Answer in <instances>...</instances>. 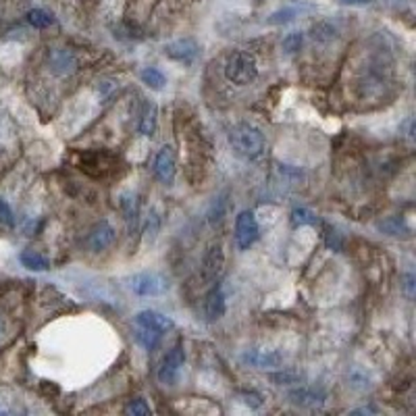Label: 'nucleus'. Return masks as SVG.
Wrapping results in <instances>:
<instances>
[{
	"mask_svg": "<svg viewBox=\"0 0 416 416\" xmlns=\"http://www.w3.org/2000/svg\"><path fill=\"white\" fill-rule=\"evenodd\" d=\"M229 146L235 156L244 160H256L265 152V136L250 123H239L229 131Z\"/></svg>",
	"mask_w": 416,
	"mask_h": 416,
	"instance_id": "nucleus-1",
	"label": "nucleus"
},
{
	"mask_svg": "<svg viewBox=\"0 0 416 416\" xmlns=\"http://www.w3.org/2000/svg\"><path fill=\"white\" fill-rule=\"evenodd\" d=\"M225 77L235 85H248L258 77V63L246 50L231 52L225 61Z\"/></svg>",
	"mask_w": 416,
	"mask_h": 416,
	"instance_id": "nucleus-2",
	"label": "nucleus"
},
{
	"mask_svg": "<svg viewBox=\"0 0 416 416\" xmlns=\"http://www.w3.org/2000/svg\"><path fill=\"white\" fill-rule=\"evenodd\" d=\"M127 285L133 294L144 296V298H152V296L167 294L171 290V279L162 273H156V271H144V273H138V275L129 277Z\"/></svg>",
	"mask_w": 416,
	"mask_h": 416,
	"instance_id": "nucleus-3",
	"label": "nucleus"
},
{
	"mask_svg": "<svg viewBox=\"0 0 416 416\" xmlns=\"http://www.w3.org/2000/svg\"><path fill=\"white\" fill-rule=\"evenodd\" d=\"M184 362H186V352H184L182 343H177V345H173V347L167 352L162 364H160V369H158V381H160L162 385H175L179 375H182Z\"/></svg>",
	"mask_w": 416,
	"mask_h": 416,
	"instance_id": "nucleus-4",
	"label": "nucleus"
},
{
	"mask_svg": "<svg viewBox=\"0 0 416 416\" xmlns=\"http://www.w3.org/2000/svg\"><path fill=\"white\" fill-rule=\"evenodd\" d=\"M258 239V223L252 210H242L235 217V244L239 250H248Z\"/></svg>",
	"mask_w": 416,
	"mask_h": 416,
	"instance_id": "nucleus-5",
	"label": "nucleus"
},
{
	"mask_svg": "<svg viewBox=\"0 0 416 416\" xmlns=\"http://www.w3.org/2000/svg\"><path fill=\"white\" fill-rule=\"evenodd\" d=\"M242 362L246 367L252 369H261V371H268V369H279L283 364V354L277 350H265V347H252L246 350L242 354Z\"/></svg>",
	"mask_w": 416,
	"mask_h": 416,
	"instance_id": "nucleus-6",
	"label": "nucleus"
},
{
	"mask_svg": "<svg viewBox=\"0 0 416 416\" xmlns=\"http://www.w3.org/2000/svg\"><path fill=\"white\" fill-rule=\"evenodd\" d=\"M223 266H225V252H223V244L221 242H213L204 254V261H202V277L204 281L213 283L217 281V277L223 273Z\"/></svg>",
	"mask_w": 416,
	"mask_h": 416,
	"instance_id": "nucleus-7",
	"label": "nucleus"
},
{
	"mask_svg": "<svg viewBox=\"0 0 416 416\" xmlns=\"http://www.w3.org/2000/svg\"><path fill=\"white\" fill-rule=\"evenodd\" d=\"M48 69L59 77L71 76L77 71L76 54L67 48H52L48 52Z\"/></svg>",
	"mask_w": 416,
	"mask_h": 416,
	"instance_id": "nucleus-8",
	"label": "nucleus"
},
{
	"mask_svg": "<svg viewBox=\"0 0 416 416\" xmlns=\"http://www.w3.org/2000/svg\"><path fill=\"white\" fill-rule=\"evenodd\" d=\"M165 54H167L169 59L177 61V63L189 65V63H194L196 57L200 54V46H198L196 40L191 38L175 40V42H171V44L165 46Z\"/></svg>",
	"mask_w": 416,
	"mask_h": 416,
	"instance_id": "nucleus-9",
	"label": "nucleus"
},
{
	"mask_svg": "<svg viewBox=\"0 0 416 416\" xmlns=\"http://www.w3.org/2000/svg\"><path fill=\"white\" fill-rule=\"evenodd\" d=\"M175 152L171 150L169 146L160 148L156 158H154V177L165 184V186H171L173 179H175Z\"/></svg>",
	"mask_w": 416,
	"mask_h": 416,
	"instance_id": "nucleus-10",
	"label": "nucleus"
},
{
	"mask_svg": "<svg viewBox=\"0 0 416 416\" xmlns=\"http://www.w3.org/2000/svg\"><path fill=\"white\" fill-rule=\"evenodd\" d=\"M114 237H117V233H114L113 225L109 221H100L88 233V248H90V252H105L109 246H113Z\"/></svg>",
	"mask_w": 416,
	"mask_h": 416,
	"instance_id": "nucleus-11",
	"label": "nucleus"
},
{
	"mask_svg": "<svg viewBox=\"0 0 416 416\" xmlns=\"http://www.w3.org/2000/svg\"><path fill=\"white\" fill-rule=\"evenodd\" d=\"M225 308H227V302H225L223 287L221 285H215L206 294V298H204V316H206V321H210V323L219 321L225 314Z\"/></svg>",
	"mask_w": 416,
	"mask_h": 416,
	"instance_id": "nucleus-12",
	"label": "nucleus"
},
{
	"mask_svg": "<svg viewBox=\"0 0 416 416\" xmlns=\"http://www.w3.org/2000/svg\"><path fill=\"white\" fill-rule=\"evenodd\" d=\"M133 325H146V327H152V329H158L160 333H169L175 327V323L169 316H165V314H160L156 310H142V312H138L133 316Z\"/></svg>",
	"mask_w": 416,
	"mask_h": 416,
	"instance_id": "nucleus-13",
	"label": "nucleus"
},
{
	"mask_svg": "<svg viewBox=\"0 0 416 416\" xmlns=\"http://www.w3.org/2000/svg\"><path fill=\"white\" fill-rule=\"evenodd\" d=\"M287 400L296 406H302V408H312V406H319L323 404L325 400V393L319 391V389H310V387H298V389H292L287 393Z\"/></svg>",
	"mask_w": 416,
	"mask_h": 416,
	"instance_id": "nucleus-14",
	"label": "nucleus"
},
{
	"mask_svg": "<svg viewBox=\"0 0 416 416\" xmlns=\"http://www.w3.org/2000/svg\"><path fill=\"white\" fill-rule=\"evenodd\" d=\"M156 127H158V109L154 102H146L144 105V111H142V117H140V133L146 136V138H154L156 133Z\"/></svg>",
	"mask_w": 416,
	"mask_h": 416,
	"instance_id": "nucleus-15",
	"label": "nucleus"
},
{
	"mask_svg": "<svg viewBox=\"0 0 416 416\" xmlns=\"http://www.w3.org/2000/svg\"><path fill=\"white\" fill-rule=\"evenodd\" d=\"M133 335H136V341H138L144 350H148V352L156 350V347H158V343H160V340L165 338V333H160L158 329L146 327V325H136Z\"/></svg>",
	"mask_w": 416,
	"mask_h": 416,
	"instance_id": "nucleus-16",
	"label": "nucleus"
},
{
	"mask_svg": "<svg viewBox=\"0 0 416 416\" xmlns=\"http://www.w3.org/2000/svg\"><path fill=\"white\" fill-rule=\"evenodd\" d=\"M19 261H21V265L25 266V268H30V271H48V268H50L48 258H44L42 254L34 252V250H25V252H21Z\"/></svg>",
	"mask_w": 416,
	"mask_h": 416,
	"instance_id": "nucleus-17",
	"label": "nucleus"
},
{
	"mask_svg": "<svg viewBox=\"0 0 416 416\" xmlns=\"http://www.w3.org/2000/svg\"><path fill=\"white\" fill-rule=\"evenodd\" d=\"M140 77H142V81H144L150 90H154V92H160V90L167 85V77H165V73H162L160 69H156V67H146V69L140 73Z\"/></svg>",
	"mask_w": 416,
	"mask_h": 416,
	"instance_id": "nucleus-18",
	"label": "nucleus"
},
{
	"mask_svg": "<svg viewBox=\"0 0 416 416\" xmlns=\"http://www.w3.org/2000/svg\"><path fill=\"white\" fill-rule=\"evenodd\" d=\"M319 223V217L308 210V208H294L292 213V225L294 227H306V225H316Z\"/></svg>",
	"mask_w": 416,
	"mask_h": 416,
	"instance_id": "nucleus-19",
	"label": "nucleus"
},
{
	"mask_svg": "<svg viewBox=\"0 0 416 416\" xmlns=\"http://www.w3.org/2000/svg\"><path fill=\"white\" fill-rule=\"evenodd\" d=\"M28 21H30V25H34L38 30H44V28H48V25L54 23V17L50 13L42 11V8H34V11L28 13Z\"/></svg>",
	"mask_w": 416,
	"mask_h": 416,
	"instance_id": "nucleus-20",
	"label": "nucleus"
},
{
	"mask_svg": "<svg viewBox=\"0 0 416 416\" xmlns=\"http://www.w3.org/2000/svg\"><path fill=\"white\" fill-rule=\"evenodd\" d=\"M298 15H300V11H298L296 6H287V8H281V11L273 13V15L268 17V23H271V25H279V23H290V21H294V19H296Z\"/></svg>",
	"mask_w": 416,
	"mask_h": 416,
	"instance_id": "nucleus-21",
	"label": "nucleus"
},
{
	"mask_svg": "<svg viewBox=\"0 0 416 416\" xmlns=\"http://www.w3.org/2000/svg\"><path fill=\"white\" fill-rule=\"evenodd\" d=\"M125 412L131 416H148L152 410H150V406L146 404V400L136 398V400H131V402L125 406Z\"/></svg>",
	"mask_w": 416,
	"mask_h": 416,
	"instance_id": "nucleus-22",
	"label": "nucleus"
},
{
	"mask_svg": "<svg viewBox=\"0 0 416 416\" xmlns=\"http://www.w3.org/2000/svg\"><path fill=\"white\" fill-rule=\"evenodd\" d=\"M225 200L223 198H219L215 204H213V208H210V213H208V219H210V223H213V227H217V225H221L223 223V219H225Z\"/></svg>",
	"mask_w": 416,
	"mask_h": 416,
	"instance_id": "nucleus-23",
	"label": "nucleus"
},
{
	"mask_svg": "<svg viewBox=\"0 0 416 416\" xmlns=\"http://www.w3.org/2000/svg\"><path fill=\"white\" fill-rule=\"evenodd\" d=\"M271 381L275 385H292V383H298L300 381V375L298 373H292V371H281V373H273Z\"/></svg>",
	"mask_w": 416,
	"mask_h": 416,
	"instance_id": "nucleus-24",
	"label": "nucleus"
},
{
	"mask_svg": "<svg viewBox=\"0 0 416 416\" xmlns=\"http://www.w3.org/2000/svg\"><path fill=\"white\" fill-rule=\"evenodd\" d=\"M300 46H302V34H298V32L285 36V40H283V50L287 54H294L296 50H300Z\"/></svg>",
	"mask_w": 416,
	"mask_h": 416,
	"instance_id": "nucleus-25",
	"label": "nucleus"
},
{
	"mask_svg": "<svg viewBox=\"0 0 416 416\" xmlns=\"http://www.w3.org/2000/svg\"><path fill=\"white\" fill-rule=\"evenodd\" d=\"M0 225L2 227H13L15 225V217H13V210L11 206L0 198Z\"/></svg>",
	"mask_w": 416,
	"mask_h": 416,
	"instance_id": "nucleus-26",
	"label": "nucleus"
},
{
	"mask_svg": "<svg viewBox=\"0 0 416 416\" xmlns=\"http://www.w3.org/2000/svg\"><path fill=\"white\" fill-rule=\"evenodd\" d=\"M239 398H242V402H244L246 406H250V408H261V406H263V398H261L258 393H254V391H242Z\"/></svg>",
	"mask_w": 416,
	"mask_h": 416,
	"instance_id": "nucleus-27",
	"label": "nucleus"
},
{
	"mask_svg": "<svg viewBox=\"0 0 416 416\" xmlns=\"http://www.w3.org/2000/svg\"><path fill=\"white\" fill-rule=\"evenodd\" d=\"M404 290H406V296L412 300L415 298V275L412 273H408L406 275V283H404Z\"/></svg>",
	"mask_w": 416,
	"mask_h": 416,
	"instance_id": "nucleus-28",
	"label": "nucleus"
},
{
	"mask_svg": "<svg viewBox=\"0 0 416 416\" xmlns=\"http://www.w3.org/2000/svg\"><path fill=\"white\" fill-rule=\"evenodd\" d=\"M6 329H8V327H6V319H4V316L0 314V340H2L4 335H6Z\"/></svg>",
	"mask_w": 416,
	"mask_h": 416,
	"instance_id": "nucleus-29",
	"label": "nucleus"
},
{
	"mask_svg": "<svg viewBox=\"0 0 416 416\" xmlns=\"http://www.w3.org/2000/svg\"><path fill=\"white\" fill-rule=\"evenodd\" d=\"M340 2H345V4H367L371 0H340Z\"/></svg>",
	"mask_w": 416,
	"mask_h": 416,
	"instance_id": "nucleus-30",
	"label": "nucleus"
}]
</instances>
